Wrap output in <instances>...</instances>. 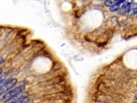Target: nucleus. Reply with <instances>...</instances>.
<instances>
[{"instance_id": "obj_1", "label": "nucleus", "mask_w": 137, "mask_h": 103, "mask_svg": "<svg viewBox=\"0 0 137 103\" xmlns=\"http://www.w3.org/2000/svg\"><path fill=\"white\" fill-rule=\"evenodd\" d=\"M25 89V86L24 85H21L16 88L11 89V90L5 92L1 95H0V101H7L11 99L16 95L23 92V91Z\"/></svg>"}, {"instance_id": "obj_2", "label": "nucleus", "mask_w": 137, "mask_h": 103, "mask_svg": "<svg viewBox=\"0 0 137 103\" xmlns=\"http://www.w3.org/2000/svg\"><path fill=\"white\" fill-rule=\"evenodd\" d=\"M17 83V80L15 78H12L9 81L6 82L5 84L0 88V95L5 93L10 90L12 88H13Z\"/></svg>"}, {"instance_id": "obj_3", "label": "nucleus", "mask_w": 137, "mask_h": 103, "mask_svg": "<svg viewBox=\"0 0 137 103\" xmlns=\"http://www.w3.org/2000/svg\"><path fill=\"white\" fill-rule=\"evenodd\" d=\"M119 5H114V6H111L110 7V8L109 9V10L110 12L114 13V12L117 11L119 9Z\"/></svg>"}, {"instance_id": "obj_4", "label": "nucleus", "mask_w": 137, "mask_h": 103, "mask_svg": "<svg viewBox=\"0 0 137 103\" xmlns=\"http://www.w3.org/2000/svg\"><path fill=\"white\" fill-rule=\"evenodd\" d=\"M7 76H8V74L7 73L0 74V83L2 82L5 80H6Z\"/></svg>"}, {"instance_id": "obj_5", "label": "nucleus", "mask_w": 137, "mask_h": 103, "mask_svg": "<svg viewBox=\"0 0 137 103\" xmlns=\"http://www.w3.org/2000/svg\"><path fill=\"white\" fill-rule=\"evenodd\" d=\"M128 8H129V11L131 10L137 9V4L136 3H131L128 6Z\"/></svg>"}, {"instance_id": "obj_6", "label": "nucleus", "mask_w": 137, "mask_h": 103, "mask_svg": "<svg viewBox=\"0 0 137 103\" xmlns=\"http://www.w3.org/2000/svg\"><path fill=\"white\" fill-rule=\"evenodd\" d=\"M128 13H130L131 15H135L136 14H137V9H132V10H131Z\"/></svg>"}, {"instance_id": "obj_7", "label": "nucleus", "mask_w": 137, "mask_h": 103, "mask_svg": "<svg viewBox=\"0 0 137 103\" xmlns=\"http://www.w3.org/2000/svg\"><path fill=\"white\" fill-rule=\"evenodd\" d=\"M13 103H28V101L27 100V99L25 100H23V101H17V102H15Z\"/></svg>"}, {"instance_id": "obj_8", "label": "nucleus", "mask_w": 137, "mask_h": 103, "mask_svg": "<svg viewBox=\"0 0 137 103\" xmlns=\"http://www.w3.org/2000/svg\"><path fill=\"white\" fill-rule=\"evenodd\" d=\"M134 98H135V99L137 100V94H136L135 95V96H134Z\"/></svg>"}, {"instance_id": "obj_9", "label": "nucleus", "mask_w": 137, "mask_h": 103, "mask_svg": "<svg viewBox=\"0 0 137 103\" xmlns=\"http://www.w3.org/2000/svg\"><path fill=\"white\" fill-rule=\"evenodd\" d=\"M2 72V69L1 68H0V74H1Z\"/></svg>"}]
</instances>
